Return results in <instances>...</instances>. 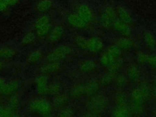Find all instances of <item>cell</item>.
<instances>
[{
	"mask_svg": "<svg viewBox=\"0 0 156 117\" xmlns=\"http://www.w3.org/2000/svg\"><path fill=\"white\" fill-rule=\"evenodd\" d=\"M150 91L145 85L135 87L131 92L130 102L132 113L141 115L143 113L145 104L149 99Z\"/></svg>",
	"mask_w": 156,
	"mask_h": 117,
	"instance_id": "cell-1",
	"label": "cell"
},
{
	"mask_svg": "<svg viewBox=\"0 0 156 117\" xmlns=\"http://www.w3.org/2000/svg\"><path fill=\"white\" fill-rule=\"evenodd\" d=\"M74 42L78 48L91 54L100 53L104 48L102 40L98 37L77 35L75 37Z\"/></svg>",
	"mask_w": 156,
	"mask_h": 117,
	"instance_id": "cell-2",
	"label": "cell"
},
{
	"mask_svg": "<svg viewBox=\"0 0 156 117\" xmlns=\"http://www.w3.org/2000/svg\"><path fill=\"white\" fill-rule=\"evenodd\" d=\"M27 107L30 112L42 116H51L53 110L52 104L42 96L32 99L29 101Z\"/></svg>",
	"mask_w": 156,
	"mask_h": 117,
	"instance_id": "cell-3",
	"label": "cell"
},
{
	"mask_svg": "<svg viewBox=\"0 0 156 117\" xmlns=\"http://www.w3.org/2000/svg\"><path fill=\"white\" fill-rule=\"evenodd\" d=\"M74 53V49L68 44L57 46L50 51L45 57V61L49 62H63Z\"/></svg>",
	"mask_w": 156,
	"mask_h": 117,
	"instance_id": "cell-4",
	"label": "cell"
},
{
	"mask_svg": "<svg viewBox=\"0 0 156 117\" xmlns=\"http://www.w3.org/2000/svg\"><path fill=\"white\" fill-rule=\"evenodd\" d=\"M122 51L115 44L107 47L99 57L101 65L107 68L121 58Z\"/></svg>",
	"mask_w": 156,
	"mask_h": 117,
	"instance_id": "cell-5",
	"label": "cell"
},
{
	"mask_svg": "<svg viewBox=\"0 0 156 117\" xmlns=\"http://www.w3.org/2000/svg\"><path fill=\"white\" fill-rule=\"evenodd\" d=\"M116 19L115 6L110 4H107L101 7L99 20L100 24L103 28L105 29H112L113 25Z\"/></svg>",
	"mask_w": 156,
	"mask_h": 117,
	"instance_id": "cell-6",
	"label": "cell"
},
{
	"mask_svg": "<svg viewBox=\"0 0 156 117\" xmlns=\"http://www.w3.org/2000/svg\"><path fill=\"white\" fill-rule=\"evenodd\" d=\"M74 12L88 24H90L94 19V10L85 2H77L74 6Z\"/></svg>",
	"mask_w": 156,
	"mask_h": 117,
	"instance_id": "cell-7",
	"label": "cell"
},
{
	"mask_svg": "<svg viewBox=\"0 0 156 117\" xmlns=\"http://www.w3.org/2000/svg\"><path fill=\"white\" fill-rule=\"evenodd\" d=\"M108 105L107 98L103 96L98 95L94 96L90 101L88 108L91 113L95 114L104 112Z\"/></svg>",
	"mask_w": 156,
	"mask_h": 117,
	"instance_id": "cell-8",
	"label": "cell"
},
{
	"mask_svg": "<svg viewBox=\"0 0 156 117\" xmlns=\"http://www.w3.org/2000/svg\"><path fill=\"white\" fill-rule=\"evenodd\" d=\"M117 19L132 26L134 23V18L130 10L124 5L119 4L115 6Z\"/></svg>",
	"mask_w": 156,
	"mask_h": 117,
	"instance_id": "cell-9",
	"label": "cell"
},
{
	"mask_svg": "<svg viewBox=\"0 0 156 117\" xmlns=\"http://www.w3.org/2000/svg\"><path fill=\"white\" fill-rule=\"evenodd\" d=\"M48 76L44 74H39L34 78V83L36 87V92L40 96L46 95L47 88L49 84Z\"/></svg>",
	"mask_w": 156,
	"mask_h": 117,
	"instance_id": "cell-10",
	"label": "cell"
},
{
	"mask_svg": "<svg viewBox=\"0 0 156 117\" xmlns=\"http://www.w3.org/2000/svg\"><path fill=\"white\" fill-rule=\"evenodd\" d=\"M66 20L71 27L78 30H85L89 26V24L84 21L74 11L68 15Z\"/></svg>",
	"mask_w": 156,
	"mask_h": 117,
	"instance_id": "cell-11",
	"label": "cell"
},
{
	"mask_svg": "<svg viewBox=\"0 0 156 117\" xmlns=\"http://www.w3.org/2000/svg\"><path fill=\"white\" fill-rule=\"evenodd\" d=\"M65 35V29L61 25L52 26L47 36L48 43L50 44H57L60 42Z\"/></svg>",
	"mask_w": 156,
	"mask_h": 117,
	"instance_id": "cell-12",
	"label": "cell"
},
{
	"mask_svg": "<svg viewBox=\"0 0 156 117\" xmlns=\"http://www.w3.org/2000/svg\"><path fill=\"white\" fill-rule=\"evenodd\" d=\"M43 57V51L40 48H37L29 51L25 57V62L29 66H35L38 64Z\"/></svg>",
	"mask_w": 156,
	"mask_h": 117,
	"instance_id": "cell-13",
	"label": "cell"
},
{
	"mask_svg": "<svg viewBox=\"0 0 156 117\" xmlns=\"http://www.w3.org/2000/svg\"><path fill=\"white\" fill-rule=\"evenodd\" d=\"M62 64L60 62H46L41 65L39 68L41 74L48 75H53L61 71L62 69Z\"/></svg>",
	"mask_w": 156,
	"mask_h": 117,
	"instance_id": "cell-14",
	"label": "cell"
},
{
	"mask_svg": "<svg viewBox=\"0 0 156 117\" xmlns=\"http://www.w3.org/2000/svg\"><path fill=\"white\" fill-rule=\"evenodd\" d=\"M116 32L121 35V37H130L133 33L132 26L116 19L113 25V27Z\"/></svg>",
	"mask_w": 156,
	"mask_h": 117,
	"instance_id": "cell-15",
	"label": "cell"
},
{
	"mask_svg": "<svg viewBox=\"0 0 156 117\" xmlns=\"http://www.w3.org/2000/svg\"><path fill=\"white\" fill-rule=\"evenodd\" d=\"M20 87V84L18 80L14 79H10L5 82L0 94L5 96H10L13 94L16 93L19 90Z\"/></svg>",
	"mask_w": 156,
	"mask_h": 117,
	"instance_id": "cell-16",
	"label": "cell"
},
{
	"mask_svg": "<svg viewBox=\"0 0 156 117\" xmlns=\"http://www.w3.org/2000/svg\"><path fill=\"white\" fill-rule=\"evenodd\" d=\"M54 6V0H37L34 5V10L39 14H45L51 11Z\"/></svg>",
	"mask_w": 156,
	"mask_h": 117,
	"instance_id": "cell-17",
	"label": "cell"
},
{
	"mask_svg": "<svg viewBox=\"0 0 156 117\" xmlns=\"http://www.w3.org/2000/svg\"><path fill=\"white\" fill-rule=\"evenodd\" d=\"M136 59L141 64L156 68V54H149L144 52H139L136 55Z\"/></svg>",
	"mask_w": 156,
	"mask_h": 117,
	"instance_id": "cell-18",
	"label": "cell"
},
{
	"mask_svg": "<svg viewBox=\"0 0 156 117\" xmlns=\"http://www.w3.org/2000/svg\"><path fill=\"white\" fill-rule=\"evenodd\" d=\"M115 44L122 51H127L133 48L135 43L130 37H121L116 41Z\"/></svg>",
	"mask_w": 156,
	"mask_h": 117,
	"instance_id": "cell-19",
	"label": "cell"
},
{
	"mask_svg": "<svg viewBox=\"0 0 156 117\" xmlns=\"http://www.w3.org/2000/svg\"><path fill=\"white\" fill-rule=\"evenodd\" d=\"M16 54V49L11 46L4 45L0 46V59L3 61L12 59Z\"/></svg>",
	"mask_w": 156,
	"mask_h": 117,
	"instance_id": "cell-20",
	"label": "cell"
},
{
	"mask_svg": "<svg viewBox=\"0 0 156 117\" xmlns=\"http://www.w3.org/2000/svg\"><path fill=\"white\" fill-rule=\"evenodd\" d=\"M97 63L92 59H85L82 60L79 65L80 71L84 73H90L97 69Z\"/></svg>",
	"mask_w": 156,
	"mask_h": 117,
	"instance_id": "cell-21",
	"label": "cell"
},
{
	"mask_svg": "<svg viewBox=\"0 0 156 117\" xmlns=\"http://www.w3.org/2000/svg\"><path fill=\"white\" fill-rule=\"evenodd\" d=\"M141 73L139 68L135 65H131L127 69V78L132 82H137L141 78Z\"/></svg>",
	"mask_w": 156,
	"mask_h": 117,
	"instance_id": "cell-22",
	"label": "cell"
},
{
	"mask_svg": "<svg viewBox=\"0 0 156 117\" xmlns=\"http://www.w3.org/2000/svg\"><path fill=\"white\" fill-rule=\"evenodd\" d=\"M52 101V107L55 108H62L66 106L68 102L69 97L67 94L63 93H60L54 96Z\"/></svg>",
	"mask_w": 156,
	"mask_h": 117,
	"instance_id": "cell-23",
	"label": "cell"
},
{
	"mask_svg": "<svg viewBox=\"0 0 156 117\" xmlns=\"http://www.w3.org/2000/svg\"><path fill=\"white\" fill-rule=\"evenodd\" d=\"M143 39L147 48L154 49L156 48V37L151 31L144 32L143 35Z\"/></svg>",
	"mask_w": 156,
	"mask_h": 117,
	"instance_id": "cell-24",
	"label": "cell"
},
{
	"mask_svg": "<svg viewBox=\"0 0 156 117\" xmlns=\"http://www.w3.org/2000/svg\"><path fill=\"white\" fill-rule=\"evenodd\" d=\"M51 23V18L49 15L47 13L40 14L38 16L34 21L33 23V30H35L39 27H41L44 25Z\"/></svg>",
	"mask_w": 156,
	"mask_h": 117,
	"instance_id": "cell-25",
	"label": "cell"
},
{
	"mask_svg": "<svg viewBox=\"0 0 156 117\" xmlns=\"http://www.w3.org/2000/svg\"><path fill=\"white\" fill-rule=\"evenodd\" d=\"M20 97L17 93H15L8 96L6 105L9 106L13 111L17 112V110L19 109L20 107Z\"/></svg>",
	"mask_w": 156,
	"mask_h": 117,
	"instance_id": "cell-26",
	"label": "cell"
},
{
	"mask_svg": "<svg viewBox=\"0 0 156 117\" xmlns=\"http://www.w3.org/2000/svg\"><path fill=\"white\" fill-rule=\"evenodd\" d=\"M37 38V35L34 30L26 31L21 37V44L23 46H26L33 43Z\"/></svg>",
	"mask_w": 156,
	"mask_h": 117,
	"instance_id": "cell-27",
	"label": "cell"
},
{
	"mask_svg": "<svg viewBox=\"0 0 156 117\" xmlns=\"http://www.w3.org/2000/svg\"><path fill=\"white\" fill-rule=\"evenodd\" d=\"M100 83L96 79H92L90 80L86 85H85V95H93L96 93L99 88Z\"/></svg>",
	"mask_w": 156,
	"mask_h": 117,
	"instance_id": "cell-28",
	"label": "cell"
},
{
	"mask_svg": "<svg viewBox=\"0 0 156 117\" xmlns=\"http://www.w3.org/2000/svg\"><path fill=\"white\" fill-rule=\"evenodd\" d=\"M62 91V85L58 82H54L49 83L47 88L46 95L51 96H55L60 93Z\"/></svg>",
	"mask_w": 156,
	"mask_h": 117,
	"instance_id": "cell-29",
	"label": "cell"
},
{
	"mask_svg": "<svg viewBox=\"0 0 156 117\" xmlns=\"http://www.w3.org/2000/svg\"><path fill=\"white\" fill-rule=\"evenodd\" d=\"M70 96L74 99H79L85 96V86L77 85L74 86L70 91Z\"/></svg>",
	"mask_w": 156,
	"mask_h": 117,
	"instance_id": "cell-30",
	"label": "cell"
},
{
	"mask_svg": "<svg viewBox=\"0 0 156 117\" xmlns=\"http://www.w3.org/2000/svg\"><path fill=\"white\" fill-rule=\"evenodd\" d=\"M132 111L127 106H117L112 112L113 116H128L130 115Z\"/></svg>",
	"mask_w": 156,
	"mask_h": 117,
	"instance_id": "cell-31",
	"label": "cell"
},
{
	"mask_svg": "<svg viewBox=\"0 0 156 117\" xmlns=\"http://www.w3.org/2000/svg\"><path fill=\"white\" fill-rule=\"evenodd\" d=\"M52 27V23H51L49 24H48L46 25H44L41 27H39L34 30V32L37 35V37L43 38L48 36Z\"/></svg>",
	"mask_w": 156,
	"mask_h": 117,
	"instance_id": "cell-32",
	"label": "cell"
},
{
	"mask_svg": "<svg viewBox=\"0 0 156 117\" xmlns=\"http://www.w3.org/2000/svg\"><path fill=\"white\" fill-rule=\"evenodd\" d=\"M115 77V74L108 71V73L103 75V76L101 77L99 83L104 86H108L110 85L113 82H114Z\"/></svg>",
	"mask_w": 156,
	"mask_h": 117,
	"instance_id": "cell-33",
	"label": "cell"
},
{
	"mask_svg": "<svg viewBox=\"0 0 156 117\" xmlns=\"http://www.w3.org/2000/svg\"><path fill=\"white\" fill-rule=\"evenodd\" d=\"M16 112L12 110L7 105H0V117H12L16 115Z\"/></svg>",
	"mask_w": 156,
	"mask_h": 117,
	"instance_id": "cell-34",
	"label": "cell"
},
{
	"mask_svg": "<svg viewBox=\"0 0 156 117\" xmlns=\"http://www.w3.org/2000/svg\"><path fill=\"white\" fill-rule=\"evenodd\" d=\"M128 80H129V79H128L127 77H126L122 74H120L118 76H116L114 82H115L116 85L118 88H123L126 86V85L127 84Z\"/></svg>",
	"mask_w": 156,
	"mask_h": 117,
	"instance_id": "cell-35",
	"label": "cell"
},
{
	"mask_svg": "<svg viewBox=\"0 0 156 117\" xmlns=\"http://www.w3.org/2000/svg\"><path fill=\"white\" fill-rule=\"evenodd\" d=\"M127 97L123 93H119L116 96L115 102L117 106H127Z\"/></svg>",
	"mask_w": 156,
	"mask_h": 117,
	"instance_id": "cell-36",
	"label": "cell"
},
{
	"mask_svg": "<svg viewBox=\"0 0 156 117\" xmlns=\"http://www.w3.org/2000/svg\"><path fill=\"white\" fill-rule=\"evenodd\" d=\"M122 64H123V61L122 58H120L115 63H113L112 65H111L109 68H108V71L116 75L122 68Z\"/></svg>",
	"mask_w": 156,
	"mask_h": 117,
	"instance_id": "cell-37",
	"label": "cell"
},
{
	"mask_svg": "<svg viewBox=\"0 0 156 117\" xmlns=\"http://www.w3.org/2000/svg\"><path fill=\"white\" fill-rule=\"evenodd\" d=\"M73 113L74 112L72 108L65 106L60 108V110L58 113V115L60 116H71L73 115Z\"/></svg>",
	"mask_w": 156,
	"mask_h": 117,
	"instance_id": "cell-38",
	"label": "cell"
},
{
	"mask_svg": "<svg viewBox=\"0 0 156 117\" xmlns=\"http://www.w3.org/2000/svg\"><path fill=\"white\" fill-rule=\"evenodd\" d=\"M10 9L7 4V0H0V13H6Z\"/></svg>",
	"mask_w": 156,
	"mask_h": 117,
	"instance_id": "cell-39",
	"label": "cell"
},
{
	"mask_svg": "<svg viewBox=\"0 0 156 117\" xmlns=\"http://www.w3.org/2000/svg\"><path fill=\"white\" fill-rule=\"evenodd\" d=\"M20 2V0H7V2L10 8L17 5Z\"/></svg>",
	"mask_w": 156,
	"mask_h": 117,
	"instance_id": "cell-40",
	"label": "cell"
},
{
	"mask_svg": "<svg viewBox=\"0 0 156 117\" xmlns=\"http://www.w3.org/2000/svg\"><path fill=\"white\" fill-rule=\"evenodd\" d=\"M5 82H6L5 79L2 76H0V93L1 92V91L2 90Z\"/></svg>",
	"mask_w": 156,
	"mask_h": 117,
	"instance_id": "cell-41",
	"label": "cell"
},
{
	"mask_svg": "<svg viewBox=\"0 0 156 117\" xmlns=\"http://www.w3.org/2000/svg\"><path fill=\"white\" fill-rule=\"evenodd\" d=\"M153 94H154V98L156 99V79H155V82H154V90H153Z\"/></svg>",
	"mask_w": 156,
	"mask_h": 117,
	"instance_id": "cell-42",
	"label": "cell"
},
{
	"mask_svg": "<svg viewBox=\"0 0 156 117\" xmlns=\"http://www.w3.org/2000/svg\"><path fill=\"white\" fill-rule=\"evenodd\" d=\"M4 66V61L0 59V72L3 69Z\"/></svg>",
	"mask_w": 156,
	"mask_h": 117,
	"instance_id": "cell-43",
	"label": "cell"
},
{
	"mask_svg": "<svg viewBox=\"0 0 156 117\" xmlns=\"http://www.w3.org/2000/svg\"><path fill=\"white\" fill-rule=\"evenodd\" d=\"M102 1L104 2H113V1H116L118 0H101Z\"/></svg>",
	"mask_w": 156,
	"mask_h": 117,
	"instance_id": "cell-44",
	"label": "cell"
}]
</instances>
